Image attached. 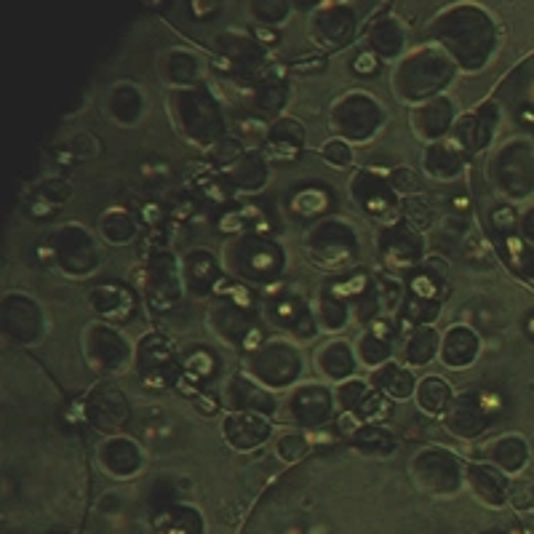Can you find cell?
<instances>
[{
  "instance_id": "cell-17",
  "label": "cell",
  "mask_w": 534,
  "mask_h": 534,
  "mask_svg": "<svg viewBox=\"0 0 534 534\" xmlns=\"http://www.w3.org/2000/svg\"><path fill=\"white\" fill-rule=\"evenodd\" d=\"M262 318L265 324H270L276 332H281L286 340L292 342H310L318 334V321L313 313L310 300H305L302 294H273L262 302Z\"/></svg>"
},
{
  "instance_id": "cell-5",
  "label": "cell",
  "mask_w": 534,
  "mask_h": 534,
  "mask_svg": "<svg viewBox=\"0 0 534 534\" xmlns=\"http://www.w3.org/2000/svg\"><path fill=\"white\" fill-rule=\"evenodd\" d=\"M222 267L225 273L238 284L259 289L273 286L281 281L286 270V254L273 238L259 233L230 235L222 243Z\"/></svg>"
},
{
  "instance_id": "cell-30",
  "label": "cell",
  "mask_w": 534,
  "mask_h": 534,
  "mask_svg": "<svg viewBox=\"0 0 534 534\" xmlns=\"http://www.w3.org/2000/svg\"><path fill=\"white\" fill-rule=\"evenodd\" d=\"M273 425L265 414L254 412H227L222 420V438L235 452H251L270 438Z\"/></svg>"
},
{
  "instance_id": "cell-36",
  "label": "cell",
  "mask_w": 534,
  "mask_h": 534,
  "mask_svg": "<svg viewBox=\"0 0 534 534\" xmlns=\"http://www.w3.org/2000/svg\"><path fill=\"white\" fill-rule=\"evenodd\" d=\"M409 46V27L404 25V19L398 17H380L374 19L369 30H366V49L372 51L374 57L398 59Z\"/></svg>"
},
{
  "instance_id": "cell-27",
  "label": "cell",
  "mask_w": 534,
  "mask_h": 534,
  "mask_svg": "<svg viewBox=\"0 0 534 534\" xmlns=\"http://www.w3.org/2000/svg\"><path fill=\"white\" fill-rule=\"evenodd\" d=\"M155 73L169 86V91L198 86L203 75V59L187 46H171L155 59Z\"/></svg>"
},
{
  "instance_id": "cell-13",
  "label": "cell",
  "mask_w": 534,
  "mask_h": 534,
  "mask_svg": "<svg viewBox=\"0 0 534 534\" xmlns=\"http://www.w3.org/2000/svg\"><path fill=\"white\" fill-rule=\"evenodd\" d=\"M217 57L227 75H233L241 83H257V78L267 70V51L257 41V35L246 33L243 27H227L225 33L214 38Z\"/></svg>"
},
{
  "instance_id": "cell-47",
  "label": "cell",
  "mask_w": 534,
  "mask_h": 534,
  "mask_svg": "<svg viewBox=\"0 0 534 534\" xmlns=\"http://www.w3.org/2000/svg\"><path fill=\"white\" fill-rule=\"evenodd\" d=\"M436 219V206H433V198L428 193L401 201V222L406 227H412L414 233H428L430 227L436 225Z\"/></svg>"
},
{
  "instance_id": "cell-55",
  "label": "cell",
  "mask_w": 534,
  "mask_h": 534,
  "mask_svg": "<svg viewBox=\"0 0 534 534\" xmlns=\"http://www.w3.org/2000/svg\"><path fill=\"white\" fill-rule=\"evenodd\" d=\"M73 193V185H70L65 177H51L41 185V198L46 203H51V206H62V203L73 198Z\"/></svg>"
},
{
  "instance_id": "cell-56",
  "label": "cell",
  "mask_w": 534,
  "mask_h": 534,
  "mask_svg": "<svg viewBox=\"0 0 534 534\" xmlns=\"http://www.w3.org/2000/svg\"><path fill=\"white\" fill-rule=\"evenodd\" d=\"M380 57H374L372 51L364 49L361 54L356 57V62H353V73L356 75H364V78H369V75H377L380 73Z\"/></svg>"
},
{
  "instance_id": "cell-23",
  "label": "cell",
  "mask_w": 534,
  "mask_h": 534,
  "mask_svg": "<svg viewBox=\"0 0 534 534\" xmlns=\"http://www.w3.org/2000/svg\"><path fill=\"white\" fill-rule=\"evenodd\" d=\"M41 305L22 292H11L3 297V334L11 337L17 345H35L43 337Z\"/></svg>"
},
{
  "instance_id": "cell-18",
  "label": "cell",
  "mask_w": 534,
  "mask_h": 534,
  "mask_svg": "<svg viewBox=\"0 0 534 534\" xmlns=\"http://www.w3.org/2000/svg\"><path fill=\"white\" fill-rule=\"evenodd\" d=\"M284 420L294 428L302 430H321L337 417L332 388H326L324 382H302L289 390V396L281 404Z\"/></svg>"
},
{
  "instance_id": "cell-20",
  "label": "cell",
  "mask_w": 534,
  "mask_h": 534,
  "mask_svg": "<svg viewBox=\"0 0 534 534\" xmlns=\"http://www.w3.org/2000/svg\"><path fill=\"white\" fill-rule=\"evenodd\" d=\"M83 414L91 428L102 436H121L131 420V404L115 382L102 380L89 390V396L83 401Z\"/></svg>"
},
{
  "instance_id": "cell-25",
  "label": "cell",
  "mask_w": 534,
  "mask_h": 534,
  "mask_svg": "<svg viewBox=\"0 0 534 534\" xmlns=\"http://www.w3.org/2000/svg\"><path fill=\"white\" fill-rule=\"evenodd\" d=\"M219 398H222V409L225 412H254L270 417V414H276L281 409L278 398L270 390L249 380L243 372H235L227 377Z\"/></svg>"
},
{
  "instance_id": "cell-44",
  "label": "cell",
  "mask_w": 534,
  "mask_h": 534,
  "mask_svg": "<svg viewBox=\"0 0 534 534\" xmlns=\"http://www.w3.org/2000/svg\"><path fill=\"white\" fill-rule=\"evenodd\" d=\"M465 481H468L478 500L489 505V508H497L505 500V481L492 465H470L468 473H465Z\"/></svg>"
},
{
  "instance_id": "cell-45",
  "label": "cell",
  "mask_w": 534,
  "mask_h": 534,
  "mask_svg": "<svg viewBox=\"0 0 534 534\" xmlns=\"http://www.w3.org/2000/svg\"><path fill=\"white\" fill-rule=\"evenodd\" d=\"M334 203L332 193L326 187H302V190H294L292 201H289V209H292L294 217L300 219H324L329 217L326 211Z\"/></svg>"
},
{
  "instance_id": "cell-28",
  "label": "cell",
  "mask_w": 534,
  "mask_h": 534,
  "mask_svg": "<svg viewBox=\"0 0 534 534\" xmlns=\"http://www.w3.org/2000/svg\"><path fill=\"white\" fill-rule=\"evenodd\" d=\"M356 353H353V342L348 340H332L321 342L313 350V369H316L318 380L329 382V385H340V382L350 380L356 372Z\"/></svg>"
},
{
  "instance_id": "cell-48",
  "label": "cell",
  "mask_w": 534,
  "mask_h": 534,
  "mask_svg": "<svg viewBox=\"0 0 534 534\" xmlns=\"http://www.w3.org/2000/svg\"><path fill=\"white\" fill-rule=\"evenodd\" d=\"M243 14L257 27H281L284 19L292 14V6L286 0H251L243 6Z\"/></svg>"
},
{
  "instance_id": "cell-41",
  "label": "cell",
  "mask_w": 534,
  "mask_h": 534,
  "mask_svg": "<svg viewBox=\"0 0 534 534\" xmlns=\"http://www.w3.org/2000/svg\"><path fill=\"white\" fill-rule=\"evenodd\" d=\"M454 401V390L449 380L438 377V374H428L417 380V390H414V404L425 417H444L449 404Z\"/></svg>"
},
{
  "instance_id": "cell-34",
  "label": "cell",
  "mask_w": 534,
  "mask_h": 534,
  "mask_svg": "<svg viewBox=\"0 0 534 534\" xmlns=\"http://www.w3.org/2000/svg\"><path fill=\"white\" fill-rule=\"evenodd\" d=\"M145 113H147V97L137 83L123 81V83H113V86L107 89L105 115L113 123L123 126V129H131V126L142 123Z\"/></svg>"
},
{
  "instance_id": "cell-10",
  "label": "cell",
  "mask_w": 534,
  "mask_h": 534,
  "mask_svg": "<svg viewBox=\"0 0 534 534\" xmlns=\"http://www.w3.org/2000/svg\"><path fill=\"white\" fill-rule=\"evenodd\" d=\"M134 350L137 345H131L129 337L115 324L97 318L83 326L81 353L91 372L102 374V377H121L134 366Z\"/></svg>"
},
{
  "instance_id": "cell-21",
  "label": "cell",
  "mask_w": 534,
  "mask_h": 534,
  "mask_svg": "<svg viewBox=\"0 0 534 534\" xmlns=\"http://www.w3.org/2000/svg\"><path fill=\"white\" fill-rule=\"evenodd\" d=\"M182 262V281H185L187 300H211L225 281L222 259L209 249H190L179 257Z\"/></svg>"
},
{
  "instance_id": "cell-16",
  "label": "cell",
  "mask_w": 534,
  "mask_h": 534,
  "mask_svg": "<svg viewBox=\"0 0 534 534\" xmlns=\"http://www.w3.org/2000/svg\"><path fill=\"white\" fill-rule=\"evenodd\" d=\"M377 257L380 265L388 270V276L409 278L417 267L425 262V241L412 227H406L401 219L393 225H382L377 235Z\"/></svg>"
},
{
  "instance_id": "cell-29",
  "label": "cell",
  "mask_w": 534,
  "mask_h": 534,
  "mask_svg": "<svg viewBox=\"0 0 534 534\" xmlns=\"http://www.w3.org/2000/svg\"><path fill=\"white\" fill-rule=\"evenodd\" d=\"M465 147L454 137H446L436 145H428L422 150L420 169L428 174L430 179H436L441 185H452L462 177L465 171Z\"/></svg>"
},
{
  "instance_id": "cell-2",
  "label": "cell",
  "mask_w": 534,
  "mask_h": 534,
  "mask_svg": "<svg viewBox=\"0 0 534 534\" xmlns=\"http://www.w3.org/2000/svg\"><path fill=\"white\" fill-rule=\"evenodd\" d=\"M457 73H460L457 62L438 43L428 41L398 59L390 75V89L401 105L417 107L428 99L441 97Z\"/></svg>"
},
{
  "instance_id": "cell-6",
  "label": "cell",
  "mask_w": 534,
  "mask_h": 534,
  "mask_svg": "<svg viewBox=\"0 0 534 534\" xmlns=\"http://www.w3.org/2000/svg\"><path fill=\"white\" fill-rule=\"evenodd\" d=\"M241 372L270 393L292 390L305 372V358L297 342L286 337H265L257 348L243 353Z\"/></svg>"
},
{
  "instance_id": "cell-58",
  "label": "cell",
  "mask_w": 534,
  "mask_h": 534,
  "mask_svg": "<svg viewBox=\"0 0 534 534\" xmlns=\"http://www.w3.org/2000/svg\"><path fill=\"white\" fill-rule=\"evenodd\" d=\"M198 211V198L195 195H182V201H177L169 209L171 219H190Z\"/></svg>"
},
{
  "instance_id": "cell-19",
  "label": "cell",
  "mask_w": 534,
  "mask_h": 534,
  "mask_svg": "<svg viewBox=\"0 0 534 534\" xmlns=\"http://www.w3.org/2000/svg\"><path fill=\"white\" fill-rule=\"evenodd\" d=\"M358 33L356 6L350 3H321L310 11L308 35L318 49L340 51L353 43Z\"/></svg>"
},
{
  "instance_id": "cell-49",
  "label": "cell",
  "mask_w": 534,
  "mask_h": 534,
  "mask_svg": "<svg viewBox=\"0 0 534 534\" xmlns=\"http://www.w3.org/2000/svg\"><path fill=\"white\" fill-rule=\"evenodd\" d=\"M334 406H337V414L340 412H358L361 404L366 401V396L372 393V385L369 380H358V377H350V380L334 385Z\"/></svg>"
},
{
  "instance_id": "cell-22",
  "label": "cell",
  "mask_w": 534,
  "mask_h": 534,
  "mask_svg": "<svg viewBox=\"0 0 534 534\" xmlns=\"http://www.w3.org/2000/svg\"><path fill=\"white\" fill-rule=\"evenodd\" d=\"M401 337L398 318H377L372 324L361 326V332L353 340V353H356L358 366L366 369H380L396 358V340Z\"/></svg>"
},
{
  "instance_id": "cell-37",
  "label": "cell",
  "mask_w": 534,
  "mask_h": 534,
  "mask_svg": "<svg viewBox=\"0 0 534 534\" xmlns=\"http://www.w3.org/2000/svg\"><path fill=\"white\" fill-rule=\"evenodd\" d=\"M267 158L259 150H246L235 163H230L227 169H222V177L227 179V185L241 193H259L265 190L267 179H270V166Z\"/></svg>"
},
{
  "instance_id": "cell-50",
  "label": "cell",
  "mask_w": 534,
  "mask_h": 534,
  "mask_svg": "<svg viewBox=\"0 0 534 534\" xmlns=\"http://www.w3.org/2000/svg\"><path fill=\"white\" fill-rule=\"evenodd\" d=\"M388 182L390 187H393V193H396L401 201L425 193V190H422L420 174H417V169H412V166H396V169H390Z\"/></svg>"
},
{
  "instance_id": "cell-46",
  "label": "cell",
  "mask_w": 534,
  "mask_h": 534,
  "mask_svg": "<svg viewBox=\"0 0 534 534\" xmlns=\"http://www.w3.org/2000/svg\"><path fill=\"white\" fill-rule=\"evenodd\" d=\"M155 529L161 534H201L203 524L195 508L174 505V508L161 510V516L155 518Z\"/></svg>"
},
{
  "instance_id": "cell-3",
  "label": "cell",
  "mask_w": 534,
  "mask_h": 534,
  "mask_svg": "<svg viewBox=\"0 0 534 534\" xmlns=\"http://www.w3.org/2000/svg\"><path fill=\"white\" fill-rule=\"evenodd\" d=\"M203 321H206V329L214 340L233 350L249 353L265 340L251 289L233 281V278L222 281L217 294L206 305Z\"/></svg>"
},
{
  "instance_id": "cell-24",
  "label": "cell",
  "mask_w": 534,
  "mask_h": 534,
  "mask_svg": "<svg viewBox=\"0 0 534 534\" xmlns=\"http://www.w3.org/2000/svg\"><path fill=\"white\" fill-rule=\"evenodd\" d=\"M457 118H460V113H457L454 99L449 94H441V97H433L428 102H422V105L412 107L409 126H412L414 139H420L428 147L449 137Z\"/></svg>"
},
{
  "instance_id": "cell-8",
  "label": "cell",
  "mask_w": 534,
  "mask_h": 534,
  "mask_svg": "<svg viewBox=\"0 0 534 534\" xmlns=\"http://www.w3.org/2000/svg\"><path fill=\"white\" fill-rule=\"evenodd\" d=\"M46 249H49L51 267L65 278H73V281L94 276L102 265L99 238L83 225H75V222L51 230Z\"/></svg>"
},
{
  "instance_id": "cell-42",
  "label": "cell",
  "mask_w": 534,
  "mask_h": 534,
  "mask_svg": "<svg viewBox=\"0 0 534 534\" xmlns=\"http://www.w3.org/2000/svg\"><path fill=\"white\" fill-rule=\"evenodd\" d=\"M350 444L358 454L364 457H374V460H388L396 454L398 438L396 430H390L388 425H364L356 436H350Z\"/></svg>"
},
{
  "instance_id": "cell-59",
  "label": "cell",
  "mask_w": 534,
  "mask_h": 534,
  "mask_svg": "<svg viewBox=\"0 0 534 534\" xmlns=\"http://www.w3.org/2000/svg\"><path fill=\"white\" fill-rule=\"evenodd\" d=\"M193 11L195 14H201V17H209V14H217L219 6H201V3H195Z\"/></svg>"
},
{
  "instance_id": "cell-51",
  "label": "cell",
  "mask_w": 534,
  "mask_h": 534,
  "mask_svg": "<svg viewBox=\"0 0 534 534\" xmlns=\"http://www.w3.org/2000/svg\"><path fill=\"white\" fill-rule=\"evenodd\" d=\"M321 158H324L326 166H332V169H350L353 166V158H356V153H353V145L350 142H345V139L334 137L329 139V142H324L321 145Z\"/></svg>"
},
{
  "instance_id": "cell-52",
  "label": "cell",
  "mask_w": 534,
  "mask_h": 534,
  "mask_svg": "<svg viewBox=\"0 0 534 534\" xmlns=\"http://www.w3.org/2000/svg\"><path fill=\"white\" fill-rule=\"evenodd\" d=\"M246 150H249V147L243 145L241 139L235 137V134H227V137L219 139L217 145L211 147L206 155H209L214 166H219V169H227V166L238 161V158H241Z\"/></svg>"
},
{
  "instance_id": "cell-38",
  "label": "cell",
  "mask_w": 534,
  "mask_h": 534,
  "mask_svg": "<svg viewBox=\"0 0 534 534\" xmlns=\"http://www.w3.org/2000/svg\"><path fill=\"white\" fill-rule=\"evenodd\" d=\"M369 385L388 401H409V398H414V390H417L412 366L401 364L396 358L388 361V364H382L380 369H374L369 374Z\"/></svg>"
},
{
  "instance_id": "cell-12",
  "label": "cell",
  "mask_w": 534,
  "mask_h": 534,
  "mask_svg": "<svg viewBox=\"0 0 534 534\" xmlns=\"http://www.w3.org/2000/svg\"><path fill=\"white\" fill-rule=\"evenodd\" d=\"M134 369L142 385L166 390L182 380V350L161 332H147L134 350Z\"/></svg>"
},
{
  "instance_id": "cell-54",
  "label": "cell",
  "mask_w": 534,
  "mask_h": 534,
  "mask_svg": "<svg viewBox=\"0 0 534 534\" xmlns=\"http://www.w3.org/2000/svg\"><path fill=\"white\" fill-rule=\"evenodd\" d=\"M67 153L73 155L75 161H89V158H99L102 155V139L91 131H75L73 139H70V147Z\"/></svg>"
},
{
  "instance_id": "cell-39",
  "label": "cell",
  "mask_w": 534,
  "mask_h": 534,
  "mask_svg": "<svg viewBox=\"0 0 534 534\" xmlns=\"http://www.w3.org/2000/svg\"><path fill=\"white\" fill-rule=\"evenodd\" d=\"M289 102V86L276 78H262L257 83H249L246 89V105L249 113L267 121V118H276Z\"/></svg>"
},
{
  "instance_id": "cell-7",
  "label": "cell",
  "mask_w": 534,
  "mask_h": 534,
  "mask_svg": "<svg viewBox=\"0 0 534 534\" xmlns=\"http://www.w3.org/2000/svg\"><path fill=\"white\" fill-rule=\"evenodd\" d=\"M388 126V110L364 89H350L332 102L329 129L350 145H369Z\"/></svg>"
},
{
  "instance_id": "cell-35",
  "label": "cell",
  "mask_w": 534,
  "mask_h": 534,
  "mask_svg": "<svg viewBox=\"0 0 534 534\" xmlns=\"http://www.w3.org/2000/svg\"><path fill=\"white\" fill-rule=\"evenodd\" d=\"M89 308L94 310V316L107 324H126L134 310H137V300L134 294L121 284H99L89 292Z\"/></svg>"
},
{
  "instance_id": "cell-14",
  "label": "cell",
  "mask_w": 534,
  "mask_h": 534,
  "mask_svg": "<svg viewBox=\"0 0 534 534\" xmlns=\"http://www.w3.org/2000/svg\"><path fill=\"white\" fill-rule=\"evenodd\" d=\"M414 486H420L422 494H436V497H452L465 481L460 457L444 446L438 449H422L409 462Z\"/></svg>"
},
{
  "instance_id": "cell-11",
  "label": "cell",
  "mask_w": 534,
  "mask_h": 534,
  "mask_svg": "<svg viewBox=\"0 0 534 534\" xmlns=\"http://www.w3.org/2000/svg\"><path fill=\"white\" fill-rule=\"evenodd\" d=\"M302 249L313 265L324 267V270H340V267L353 265L358 257L356 227L342 217L318 219L305 230Z\"/></svg>"
},
{
  "instance_id": "cell-15",
  "label": "cell",
  "mask_w": 534,
  "mask_h": 534,
  "mask_svg": "<svg viewBox=\"0 0 534 534\" xmlns=\"http://www.w3.org/2000/svg\"><path fill=\"white\" fill-rule=\"evenodd\" d=\"M350 203L361 214L377 219L382 225H393L401 214V198L393 193L388 174L380 169H358L348 182Z\"/></svg>"
},
{
  "instance_id": "cell-53",
  "label": "cell",
  "mask_w": 534,
  "mask_h": 534,
  "mask_svg": "<svg viewBox=\"0 0 534 534\" xmlns=\"http://www.w3.org/2000/svg\"><path fill=\"white\" fill-rule=\"evenodd\" d=\"M308 452H310V436H305V433H286V436H281L276 441L278 460L289 462V465L300 462Z\"/></svg>"
},
{
  "instance_id": "cell-40",
  "label": "cell",
  "mask_w": 534,
  "mask_h": 534,
  "mask_svg": "<svg viewBox=\"0 0 534 534\" xmlns=\"http://www.w3.org/2000/svg\"><path fill=\"white\" fill-rule=\"evenodd\" d=\"M441 348V334L433 326H409V332L401 337V364L406 366H428L438 358Z\"/></svg>"
},
{
  "instance_id": "cell-26",
  "label": "cell",
  "mask_w": 534,
  "mask_h": 534,
  "mask_svg": "<svg viewBox=\"0 0 534 534\" xmlns=\"http://www.w3.org/2000/svg\"><path fill=\"white\" fill-rule=\"evenodd\" d=\"M486 420H489V406L481 393H457L444 414V428L452 436L470 441L484 433Z\"/></svg>"
},
{
  "instance_id": "cell-4",
  "label": "cell",
  "mask_w": 534,
  "mask_h": 534,
  "mask_svg": "<svg viewBox=\"0 0 534 534\" xmlns=\"http://www.w3.org/2000/svg\"><path fill=\"white\" fill-rule=\"evenodd\" d=\"M166 115L171 126L187 145L209 153L219 139L227 137V118L219 99L211 94L209 86H187L174 89L166 97Z\"/></svg>"
},
{
  "instance_id": "cell-57",
  "label": "cell",
  "mask_w": 534,
  "mask_h": 534,
  "mask_svg": "<svg viewBox=\"0 0 534 534\" xmlns=\"http://www.w3.org/2000/svg\"><path fill=\"white\" fill-rule=\"evenodd\" d=\"M286 70H292V73H297V75L321 73V70H326V59L324 57H297L294 62L286 65Z\"/></svg>"
},
{
  "instance_id": "cell-43",
  "label": "cell",
  "mask_w": 534,
  "mask_h": 534,
  "mask_svg": "<svg viewBox=\"0 0 534 534\" xmlns=\"http://www.w3.org/2000/svg\"><path fill=\"white\" fill-rule=\"evenodd\" d=\"M97 235L110 246H129L137 241V219L123 209H107L97 222Z\"/></svg>"
},
{
  "instance_id": "cell-1",
  "label": "cell",
  "mask_w": 534,
  "mask_h": 534,
  "mask_svg": "<svg viewBox=\"0 0 534 534\" xmlns=\"http://www.w3.org/2000/svg\"><path fill=\"white\" fill-rule=\"evenodd\" d=\"M492 33V19L486 17V11L468 3L444 6L428 25L430 43H438L457 67L468 73L486 67L494 41Z\"/></svg>"
},
{
  "instance_id": "cell-31",
  "label": "cell",
  "mask_w": 534,
  "mask_h": 534,
  "mask_svg": "<svg viewBox=\"0 0 534 534\" xmlns=\"http://www.w3.org/2000/svg\"><path fill=\"white\" fill-rule=\"evenodd\" d=\"M97 462L107 476L131 478L142 470L145 457H142V446H139L134 438L121 433V436H110L102 441L97 452Z\"/></svg>"
},
{
  "instance_id": "cell-33",
  "label": "cell",
  "mask_w": 534,
  "mask_h": 534,
  "mask_svg": "<svg viewBox=\"0 0 534 534\" xmlns=\"http://www.w3.org/2000/svg\"><path fill=\"white\" fill-rule=\"evenodd\" d=\"M481 350V340L478 332L465 321H457L441 334V348H438V361L446 369H468L478 358Z\"/></svg>"
},
{
  "instance_id": "cell-9",
  "label": "cell",
  "mask_w": 534,
  "mask_h": 534,
  "mask_svg": "<svg viewBox=\"0 0 534 534\" xmlns=\"http://www.w3.org/2000/svg\"><path fill=\"white\" fill-rule=\"evenodd\" d=\"M139 292L145 297L147 308L158 316H169L171 310L182 308L187 300L185 281H182V262L169 249H155L145 257L139 270Z\"/></svg>"
},
{
  "instance_id": "cell-32",
  "label": "cell",
  "mask_w": 534,
  "mask_h": 534,
  "mask_svg": "<svg viewBox=\"0 0 534 534\" xmlns=\"http://www.w3.org/2000/svg\"><path fill=\"white\" fill-rule=\"evenodd\" d=\"M305 147V126L297 118H278L270 123L265 134V142L259 145V153L265 155L267 161H297Z\"/></svg>"
}]
</instances>
